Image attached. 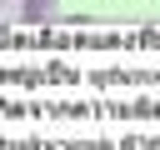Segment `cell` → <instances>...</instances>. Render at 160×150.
I'll return each instance as SVG.
<instances>
[{
  "mask_svg": "<svg viewBox=\"0 0 160 150\" xmlns=\"http://www.w3.org/2000/svg\"><path fill=\"white\" fill-rule=\"evenodd\" d=\"M50 10H55V0H25L20 5V20L25 25H40V20H50Z\"/></svg>",
  "mask_w": 160,
  "mask_h": 150,
  "instance_id": "obj_1",
  "label": "cell"
},
{
  "mask_svg": "<svg viewBox=\"0 0 160 150\" xmlns=\"http://www.w3.org/2000/svg\"><path fill=\"white\" fill-rule=\"evenodd\" d=\"M0 5H5V0H0Z\"/></svg>",
  "mask_w": 160,
  "mask_h": 150,
  "instance_id": "obj_2",
  "label": "cell"
}]
</instances>
